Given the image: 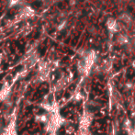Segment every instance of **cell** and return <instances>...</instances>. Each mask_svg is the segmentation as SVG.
I'll list each match as a JSON object with an SVG mask.
<instances>
[{
	"instance_id": "6da1fadb",
	"label": "cell",
	"mask_w": 135,
	"mask_h": 135,
	"mask_svg": "<svg viewBox=\"0 0 135 135\" xmlns=\"http://www.w3.org/2000/svg\"><path fill=\"white\" fill-rule=\"evenodd\" d=\"M93 120V115L89 112H85L80 119V129L81 131H87L88 127L91 125Z\"/></svg>"
},
{
	"instance_id": "9c48e42d",
	"label": "cell",
	"mask_w": 135,
	"mask_h": 135,
	"mask_svg": "<svg viewBox=\"0 0 135 135\" xmlns=\"http://www.w3.org/2000/svg\"><path fill=\"white\" fill-rule=\"evenodd\" d=\"M124 127L127 129H129L131 127V121L129 120V119H126V120L124 121Z\"/></svg>"
},
{
	"instance_id": "5b68a950",
	"label": "cell",
	"mask_w": 135,
	"mask_h": 135,
	"mask_svg": "<svg viewBox=\"0 0 135 135\" xmlns=\"http://www.w3.org/2000/svg\"><path fill=\"white\" fill-rule=\"evenodd\" d=\"M67 83H68V79L66 78V77H62V79H60V80L56 83V85H55V86H54L55 90L56 91L62 90V88L65 87V85H67Z\"/></svg>"
},
{
	"instance_id": "52a82bcc",
	"label": "cell",
	"mask_w": 135,
	"mask_h": 135,
	"mask_svg": "<svg viewBox=\"0 0 135 135\" xmlns=\"http://www.w3.org/2000/svg\"><path fill=\"white\" fill-rule=\"evenodd\" d=\"M108 28H110V30H116V27H117V23H116V21L114 20H109L108 21Z\"/></svg>"
},
{
	"instance_id": "3957f363",
	"label": "cell",
	"mask_w": 135,
	"mask_h": 135,
	"mask_svg": "<svg viewBox=\"0 0 135 135\" xmlns=\"http://www.w3.org/2000/svg\"><path fill=\"white\" fill-rule=\"evenodd\" d=\"M9 92H10V86L7 84H5L0 89V101L5 100L8 97Z\"/></svg>"
},
{
	"instance_id": "277c9868",
	"label": "cell",
	"mask_w": 135,
	"mask_h": 135,
	"mask_svg": "<svg viewBox=\"0 0 135 135\" xmlns=\"http://www.w3.org/2000/svg\"><path fill=\"white\" fill-rule=\"evenodd\" d=\"M34 15V10L31 8L30 7H26L22 9V11L20 14V18H30Z\"/></svg>"
},
{
	"instance_id": "8992f818",
	"label": "cell",
	"mask_w": 135,
	"mask_h": 135,
	"mask_svg": "<svg viewBox=\"0 0 135 135\" xmlns=\"http://www.w3.org/2000/svg\"><path fill=\"white\" fill-rule=\"evenodd\" d=\"M50 118L46 115V114H42V115H38L36 117V120L40 121V122H43V123H47L49 121Z\"/></svg>"
},
{
	"instance_id": "30bf717a",
	"label": "cell",
	"mask_w": 135,
	"mask_h": 135,
	"mask_svg": "<svg viewBox=\"0 0 135 135\" xmlns=\"http://www.w3.org/2000/svg\"><path fill=\"white\" fill-rule=\"evenodd\" d=\"M20 2V0H9V4L10 6H15Z\"/></svg>"
},
{
	"instance_id": "7a4b0ae2",
	"label": "cell",
	"mask_w": 135,
	"mask_h": 135,
	"mask_svg": "<svg viewBox=\"0 0 135 135\" xmlns=\"http://www.w3.org/2000/svg\"><path fill=\"white\" fill-rule=\"evenodd\" d=\"M1 135H18L17 134V126H16V121L11 120L10 123L4 129L3 132Z\"/></svg>"
},
{
	"instance_id": "ba28073f",
	"label": "cell",
	"mask_w": 135,
	"mask_h": 135,
	"mask_svg": "<svg viewBox=\"0 0 135 135\" xmlns=\"http://www.w3.org/2000/svg\"><path fill=\"white\" fill-rule=\"evenodd\" d=\"M82 98H83V97H82V95L80 94V93H77V94L74 97V98H75V101H79V100H81Z\"/></svg>"
}]
</instances>
